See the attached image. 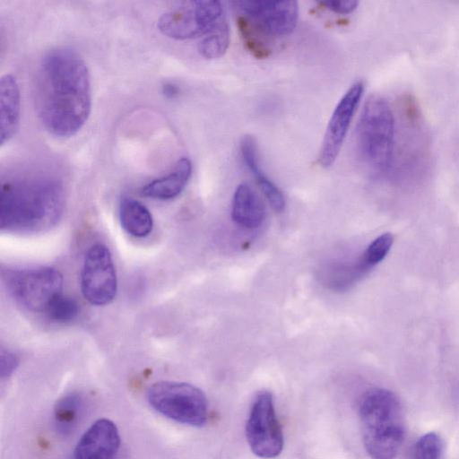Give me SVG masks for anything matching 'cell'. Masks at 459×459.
<instances>
[{
    "instance_id": "1",
    "label": "cell",
    "mask_w": 459,
    "mask_h": 459,
    "mask_svg": "<svg viewBox=\"0 0 459 459\" xmlns=\"http://www.w3.org/2000/svg\"><path fill=\"white\" fill-rule=\"evenodd\" d=\"M35 104L46 130L61 138L77 134L91 109L88 67L75 51L56 48L42 58L36 78Z\"/></svg>"
},
{
    "instance_id": "2",
    "label": "cell",
    "mask_w": 459,
    "mask_h": 459,
    "mask_svg": "<svg viewBox=\"0 0 459 459\" xmlns=\"http://www.w3.org/2000/svg\"><path fill=\"white\" fill-rule=\"evenodd\" d=\"M64 208L59 182L46 178L15 179L3 183L0 226L3 231L37 233L56 223Z\"/></svg>"
},
{
    "instance_id": "3",
    "label": "cell",
    "mask_w": 459,
    "mask_h": 459,
    "mask_svg": "<svg viewBox=\"0 0 459 459\" xmlns=\"http://www.w3.org/2000/svg\"><path fill=\"white\" fill-rule=\"evenodd\" d=\"M365 449L372 459H394L403 445L405 425L401 403L391 391L368 390L359 405Z\"/></svg>"
},
{
    "instance_id": "4",
    "label": "cell",
    "mask_w": 459,
    "mask_h": 459,
    "mask_svg": "<svg viewBox=\"0 0 459 459\" xmlns=\"http://www.w3.org/2000/svg\"><path fill=\"white\" fill-rule=\"evenodd\" d=\"M394 138V119L388 102L372 95L365 102L357 128V145L362 161L377 171L390 165Z\"/></svg>"
},
{
    "instance_id": "5",
    "label": "cell",
    "mask_w": 459,
    "mask_h": 459,
    "mask_svg": "<svg viewBox=\"0 0 459 459\" xmlns=\"http://www.w3.org/2000/svg\"><path fill=\"white\" fill-rule=\"evenodd\" d=\"M146 396L153 410L171 420L193 427H202L207 422V398L191 384L156 382L148 388Z\"/></svg>"
},
{
    "instance_id": "6",
    "label": "cell",
    "mask_w": 459,
    "mask_h": 459,
    "mask_svg": "<svg viewBox=\"0 0 459 459\" xmlns=\"http://www.w3.org/2000/svg\"><path fill=\"white\" fill-rule=\"evenodd\" d=\"M3 281L9 294L23 307L44 312L63 287L61 273L50 266L8 268Z\"/></svg>"
},
{
    "instance_id": "7",
    "label": "cell",
    "mask_w": 459,
    "mask_h": 459,
    "mask_svg": "<svg viewBox=\"0 0 459 459\" xmlns=\"http://www.w3.org/2000/svg\"><path fill=\"white\" fill-rule=\"evenodd\" d=\"M224 21L219 1H182L163 13L157 26L166 37L184 40L205 36Z\"/></svg>"
},
{
    "instance_id": "8",
    "label": "cell",
    "mask_w": 459,
    "mask_h": 459,
    "mask_svg": "<svg viewBox=\"0 0 459 459\" xmlns=\"http://www.w3.org/2000/svg\"><path fill=\"white\" fill-rule=\"evenodd\" d=\"M246 437L252 452L260 458H274L282 451L283 434L273 394L267 390L255 394L246 424Z\"/></svg>"
},
{
    "instance_id": "9",
    "label": "cell",
    "mask_w": 459,
    "mask_h": 459,
    "mask_svg": "<svg viewBox=\"0 0 459 459\" xmlns=\"http://www.w3.org/2000/svg\"><path fill=\"white\" fill-rule=\"evenodd\" d=\"M81 290L92 305L105 306L116 297L117 279L111 253L103 244H94L85 253L81 270Z\"/></svg>"
},
{
    "instance_id": "10",
    "label": "cell",
    "mask_w": 459,
    "mask_h": 459,
    "mask_svg": "<svg viewBox=\"0 0 459 459\" xmlns=\"http://www.w3.org/2000/svg\"><path fill=\"white\" fill-rule=\"evenodd\" d=\"M233 4L269 38L291 33L296 27L299 8L296 1H237Z\"/></svg>"
},
{
    "instance_id": "11",
    "label": "cell",
    "mask_w": 459,
    "mask_h": 459,
    "mask_svg": "<svg viewBox=\"0 0 459 459\" xmlns=\"http://www.w3.org/2000/svg\"><path fill=\"white\" fill-rule=\"evenodd\" d=\"M363 91V83L355 82L336 105L328 122L320 149L318 161L322 167H330L338 157Z\"/></svg>"
},
{
    "instance_id": "12",
    "label": "cell",
    "mask_w": 459,
    "mask_h": 459,
    "mask_svg": "<svg viewBox=\"0 0 459 459\" xmlns=\"http://www.w3.org/2000/svg\"><path fill=\"white\" fill-rule=\"evenodd\" d=\"M119 446L116 424L108 419H99L78 440L73 459H116Z\"/></svg>"
},
{
    "instance_id": "13",
    "label": "cell",
    "mask_w": 459,
    "mask_h": 459,
    "mask_svg": "<svg viewBox=\"0 0 459 459\" xmlns=\"http://www.w3.org/2000/svg\"><path fill=\"white\" fill-rule=\"evenodd\" d=\"M21 117V95L13 75L6 74L0 80V129L1 145L16 134Z\"/></svg>"
},
{
    "instance_id": "14",
    "label": "cell",
    "mask_w": 459,
    "mask_h": 459,
    "mask_svg": "<svg viewBox=\"0 0 459 459\" xmlns=\"http://www.w3.org/2000/svg\"><path fill=\"white\" fill-rule=\"evenodd\" d=\"M265 206L253 187L241 183L235 190L232 206V220L246 229L258 228L265 218Z\"/></svg>"
},
{
    "instance_id": "15",
    "label": "cell",
    "mask_w": 459,
    "mask_h": 459,
    "mask_svg": "<svg viewBox=\"0 0 459 459\" xmlns=\"http://www.w3.org/2000/svg\"><path fill=\"white\" fill-rule=\"evenodd\" d=\"M192 174V162L186 157L180 158L167 175L146 184L142 194L157 200H170L177 197L187 185Z\"/></svg>"
},
{
    "instance_id": "16",
    "label": "cell",
    "mask_w": 459,
    "mask_h": 459,
    "mask_svg": "<svg viewBox=\"0 0 459 459\" xmlns=\"http://www.w3.org/2000/svg\"><path fill=\"white\" fill-rule=\"evenodd\" d=\"M240 152L244 163L263 191L264 196L275 212H281L285 199L280 188L264 173L259 165L257 145L251 135H245L240 142Z\"/></svg>"
},
{
    "instance_id": "17",
    "label": "cell",
    "mask_w": 459,
    "mask_h": 459,
    "mask_svg": "<svg viewBox=\"0 0 459 459\" xmlns=\"http://www.w3.org/2000/svg\"><path fill=\"white\" fill-rule=\"evenodd\" d=\"M119 221L124 230L135 238L148 236L153 228L151 212L140 201L125 196L119 203Z\"/></svg>"
},
{
    "instance_id": "18",
    "label": "cell",
    "mask_w": 459,
    "mask_h": 459,
    "mask_svg": "<svg viewBox=\"0 0 459 459\" xmlns=\"http://www.w3.org/2000/svg\"><path fill=\"white\" fill-rule=\"evenodd\" d=\"M84 408L82 395L70 393L62 396L55 404L54 426L61 436H69L77 427Z\"/></svg>"
},
{
    "instance_id": "19",
    "label": "cell",
    "mask_w": 459,
    "mask_h": 459,
    "mask_svg": "<svg viewBox=\"0 0 459 459\" xmlns=\"http://www.w3.org/2000/svg\"><path fill=\"white\" fill-rule=\"evenodd\" d=\"M237 25L246 48L256 58H266L271 54L270 39L248 18L239 15Z\"/></svg>"
},
{
    "instance_id": "20",
    "label": "cell",
    "mask_w": 459,
    "mask_h": 459,
    "mask_svg": "<svg viewBox=\"0 0 459 459\" xmlns=\"http://www.w3.org/2000/svg\"><path fill=\"white\" fill-rule=\"evenodd\" d=\"M230 28L224 21L212 31L204 36L198 44V52L206 59L222 56L230 45Z\"/></svg>"
},
{
    "instance_id": "21",
    "label": "cell",
    "mask_w": 459,
    "mask_h": 459,
    "mask_svg": "<svg viewBox=\"0 0 459 459\" xmlns=\"http://www.w3.org/2000/svg\"><path fill=\"white\" fill-rule=\"evenodd\" d=\"M44 313L50 321L65 324L77 316L79 306L74 298L60 293L51 300Z\"/></svg>"
},
{
    "instance_id": "22",
    "label": "cell",
    "mask_w": 459,
    "mask_h": 459,
    "mask_svg": "<svg viewBox=\"0 0 459 459\" xmlns=\"http://www.w3.org/2000/svg\"><path fill=\"white\" fill-rule=\"evenodd\" d=\"M394 243V237L386 232L375 238L366 248L359 259L364 268L368 271L379 264L388 254Z\"/></svg>"
},
{
    "instance_id": "23",
    "label": "cell",
    "mask_w": 459,
    "mask_h": 459,
    "mask_svg": "<svg viewBox=\"0 0 459 459\" xmlns=\"http://www.w3.org/2000/svg\"><path fill=\"white\" fill-rule=\"evenodd\" d=\"M442 441L438 435L429 432L422 436L415 447L416 459H442Z\"/></svg>"
},
{
    "instance_id": "24",
    "label": "cell",
    "mask_w": 459,
    "mask_h": 459,
    "mask_svg": "<svg viewBox=\"0 0 459 459\" xmlns=\"http://www.w3.org/2000/svg\"><path fill=\"white\" fill-rule=\"evenodd\" d=\"M19 359L13 352L8 350L1 351L0 376L2 379L9 377L17 368Z\"/></svg>"
},
{
    "instance_id": "25",
    "label": "cell",
    "mask_w": 459,
    "mask_h": 459,
    "mask_svg": "<svg viewBox=\"0 0 459 459\" xmlns=\"http://www.w3.org/2000/svg\"><path fill=\"white\" fill-rule=\"evenodd\" d=\"M320 4L333 13L339 14H347L352 13L358 6L359 3L353 0L345 1H322Z\"/></svg>"
},
{
    "instance_id": "26",
    "label": "cell",
    "mask_w": 459,
    "mask_h": 459,
    "mask_svg": "<svg viewBox=\"0 0 459 459\" xmlns=\"http://www.w3.org/2000/svg\"><path fill=\"white\" fill-rule=\"evenodd\" d=\"M163 92L169 97H173L178 93V88L171 83L163 86Z\"/></svg>"
}]
</instances>
